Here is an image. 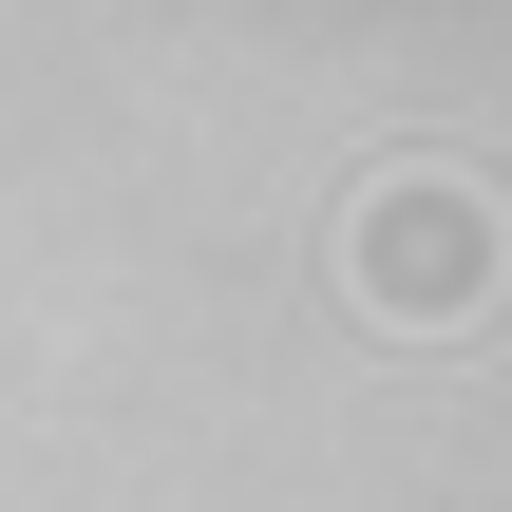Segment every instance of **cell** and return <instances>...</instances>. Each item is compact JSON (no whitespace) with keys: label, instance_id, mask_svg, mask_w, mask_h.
I'll use <instances>...</instances> for the list:
<instances>
[{"label":"cell","instance_id":"obj_1","mask_svg":"<svg viewBox=\"0 0 512 512\" xmlns=\"http://www.w3.org/2000/svg\"><path fill=\"white\" fill-rule=\"evenodd\" d=\"M342 266H361L380 323H456V304L494 285V209H475L456 171H380V190L342 209Z\"/></svg>","mask_w":512,"mask_h":512}]
</instances>
